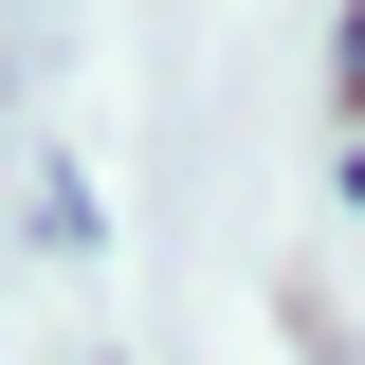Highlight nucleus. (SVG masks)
Wrapping results in <instances>:
<instances>
[{
    "label": "nucleus",
    "mask_w": 365,
    "mask_h": 365,
    "mask_svg": "<svg viewBox=\"0 0 365 365\" xmlns=\"http://www.w3.org/2000/svg\"><path fill=\"white\" fill-rule=\"evenodd\" d=\"M329 73H347V110H365V0H347V55H329Z\"/></svg>",
    "instance_id": "nucleus-1"
}]
</instances>
